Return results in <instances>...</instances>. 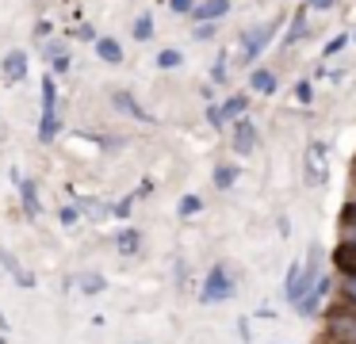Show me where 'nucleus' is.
<instances>
[{
	"instance_id": "obj_1",
	"label": "nucleus",
	"mask_w": 356,
	"mask_h": 344,
	"mask_svg": "<svg viewBox=\"0 0 356 344\" xmlns=\"http://www.w3.org/2000/svg\"><path fill=\"white\" fill-rule=\"evenodd\" d=\"M276 27H280L276 19H264V23H257L253 31H245V50H241V61H253L257 54L268 46V38L276 35Z\"/></svg>"
},
{
	"instance_id": "obj_2",
	"label": "nucleus",
	"mask_w": 356,
	"mask_h": 344,
	"mask_svg": "<svg viewBox=\"0 0 356 344\" xmlns=\"http://www.w3.org/2000/svg\"><path fill=\"white\" fill-rule=\"evenodd\" d=\"M230 295H234L230 275H226L222 268H215V272L207 275V287H203V302H218V298H230Z\"/></svg>"
},
{
	"instance_id": "obj_3",
	"label": "nucleus",
	"mask_w": 356,
	"mask_h": 344,
	"mask_svg": "<svg viewBox=\"0 0 356 344\" xmlns=\"http://www.w3.org/2000/svg\"><path fill=\"white\" fill-rule=\"evenodd\" d=\"M307 180L310 183H322L325 180V145L322 142H310L307 145Z\"/></svg>"
},
{
	"instance_id": "obj_4",
	"label": "nucleus",
	"mask_w": 356,
	"mask_h": 344,
	"mask_svg": "<svg viewBox=\"0 0 356 344\" xmlns=\"http://www.w3.org/2000/svg\"><path fill=\"white\" fill-rule=\"evenodd\" d=\"M24 76H27V54L24 50H8L4 54V81L16 84V81H24Z\"/></svg>"
},
{
	"instance_id": "obj_5",
	"label": "nucleus",
	"mask_w": 356,
	"mask_h": 344,
	"mask_svg": "<svg viewBox=\"0 0 356 344\" xmlns=\"http://www.w3.org/2000/svg\"><path fill=\"white\" fill-rule=\"evenodd\" d=\"M253 145H257L253 122H238V126H234V149H238V153H253Z\"/></svg>"
},
{
	"instance_id": "obj_6",
	"label": "nucleus",
	"mask_w": 356,
	"mask_h": 344,
	"mask_svg": "<svg viewBox=\"0 0 356 344\" xmlns=\"http://www.w3.org/2000/svg\"><path fill=\"white\" fill-rule=\"evenodd\" d=\"M111 99H115V107H119V111H123V115H134V119L149 122V111H146V107H138V99H134L131 92H115V96H111Z\"/></svg>"
},
{
	"instance_id": "obj_7",
	"label": "nucleus",
	"mask_w": 356,
	"mask_h": 344,
	"mask_svg": "<svg viewBox=\"0 0 356 344\" xmlns=\"http://www.w3.org/2000/svg\"><path fill=\"white\" fill-rule=\"evenodd\" d=\"M230 12V4L226 0H203V4H195V19H203V23H211V19H218V15H226Z\"/></svg>"
},
{
	"instance_id": "obj_8",
	"label": "nucleus",
	"mask_w": 356,
	"mask_h": 344,
	"mask_svg": "<svg viewBox=\"0 0 356 344\" xmlns=\"http://www.w3.org/2000/svg\"><path fill=\"white\" fill-rule=\"evenodd\" d=\"M96 54H100L104 61H111V65H119V61H123V50H119L115 38H96Z\"/></svg>"
},
{
	"instance_id": "obj_9",
	"label": "nucleus",
	"mask_w": 356,
	"mask_h": 344,
	"mask_svg": "<svg viewBox=\"0 0 356 344\" xmlns=\"http://www.w3.org/2000/svg\"><path fill=\"white\" fill-rule=\"evenodd\" d=\"M322 295H325V279H318L314 287H310L307 295H302L299 310H302V313H314V310H318V302H322Z\"/></svg>"
},
{
	"instance_id": "obj_10",
	"label": "nucleus",
	"mask_w": 356,
	"mask_h": 344,
	"mask_svg": "<svg viewBox=\"0 0 356 344\" xmlns=\"http://www.w3.org/2000/svg\"><path fill=\"white\" fill-rule=\"evenodd\" d=\"M337 268L345 275H356V245H341L337 249Z\"/></svg>"
},
{
	"instance_id": "obj_11",
	"label": "nucleus",
	"mask_w": 356,
	"mask_h": 344,
	"mask_svg": "<svg viewBox=\"0 0 356 344\" xmlns=\"http://www.w3.org/2000/svg\"><path fill=\"white\" fill-rule=\"evenodd\" d=\"M42 115H58V92H54V81H42Z\"/></svg>"
},
{
	"instance_id": "obj_12",
	"label": "nucleus",
	"mask_w": 356,
	"mask_h": 344,
	"mask_svg": "<svg viewBox=\"0 0 356 344\" xmlns=\"http://www.w3.org/2000/svg\"><path fill=\"white\" fill-rule=\"evenodd\" d=\"M19 191H24V211L31 214V218H39V195H35V183L24 180V183H19Z\"/></svg>"
},
{
	"instance_id": "obj_13",
	"label": "nucleus",
	"mask_w": 356,
	"mask_h": 344,
	"mask_svg": "<svg viewBox=\"0 0 356 344\" xmlns=\"http://www.w3.org/2000/svg\"><path fill=\"white\" fill-rule=\"evenodd\" d=\"M77 283L81 290H85V295H96V290H104V275H96V272H85V275H77Z\"/></svg>"
},
{
	"instance_id": "obj_14",
	"label": "nucleus",
	"mask_w": 356,
	"mask_h": 344,
	"mask_svg": "<svg viewBox=\"0 0 356 344\" xmlns=\"http://www.w3.org/2000/svg\"><path fill=\"white\" fill-rule=\"evenodd\" d=\"M302 35H307V12H295V19H291V27H287V38H284V42L291 46V42H299Z\"/></svg>"
},
{
	"instance_id": "obj_15",
	"label": "nucleus",
	"mask_w": 356,
	"mask_h": 344,
	"mask_svg": "<svg viewBox=\"0 0 356 344\" xmlns=\"http://www.w3.org/2000/svg\"><path fill=\"white\" fill-rule=\"evenodd\" d=\"M245 107H249L245 96H230V99H226V107H218V111H222V122H226V119H238Z\"/></svg>"
},
{
	"instance_id": "obj_16",
	"label": "nucleus",
	"mask_w": 356,
	"mask_h": 344,
	"mask_svg": "<svg viewBox=\"0 0 356 344\" xmlns=\"http://www.w3.org/2000/svg\"><path fill=\"white\" fill-rule=\"evenodd\" d=\"M234 180H238V168H234V165H218V168H215V188H218V191H226Z\"/></svg>"
},
{
	"instance_id": "obj_17",
	"label": "nucleus",
	"mask_w": 356,
	"mask_h": 344,
	"mask_svg": "<svg viewBox=\"0 0 356 344\" xmlns=\"http://www.w3.org/2000/svg\"><path fill=\"white\" fill-rule=\"evenodd\" d=\"M249 84H253L257 92H272V88H276V76H272L268 69H257V73H253V81H249Z\"/></svg>"
},
{
	"instance_id": "obj_18",
	"label": "nucleus",
	"mask_w": 356,
	"mask_h": 344,
	"mask_svg": "<svg viewBox=\"0 0 356 344\" xmlns=\"http://www.w3.org/2000/svg\"><path fill=\"white\" fill-rule=\"evenodd\" d=\"M119 249H123L127 256H131V252L138 249V234H134V229H123V234H119Z\"/></svg>"
},
{
	"instance_id": "obj_19",
	"label": "nucleus",
	"mask_w": 356,
	"mask_h": 344,
	"mask_svg": "<svg viewBox=\"0 0 356 344\" xmlns=\"http://www.w3.org/2000/svg\"><path fill=\"white\" fill-rule=\"evenodd\" d=\"M149 31H154V19H149V15L142 12L138 19H134V38H149Z\"/></svg>"
},
{
	"instance_id": "obj_20",
	"label": "nucleus",
	"mask_w": 356,
	"mask_h": 344,
	"mask_svg": "<svg viewBox=\"0 0 356 344\" xmlns=\"http://www.w3.org/2000/svg\"><path fill=\"white\" fill-rule=\"evenodd\" d=\"M180 61H184V58H180L177 50H161V54H157V65H161V69H177Z\"/></svg>"
},
{
	"instance_id": "obj_21",
	"label": "nucleus",
	"mask_w": 356,
	"mask_h": 344,
	"mask_svg": "<svg viewBox=\"0 0 356 344\" xmlns=\"http://www.w3.org/2000/svg\"><path fill=\"white\" fill-rule=\"evenodd\" d=\"M226 76H230V73H226V54H218V61H215V69H211V81H215V84H222V81H226Z\"/></svg>"
},
{
	"instance_id": "obj_22",
	"label": "nucleus",
	"mask_w": 356,
	"mask_h": 344,
	"mask_svg": "<svg viewBox=\"0 0 356 344\" xmlns=\"http://www.w3.org/2000/svg\"><path fill=\"white\" fill-rule=\"evenodd\" d=\"M195 211H200V195H184V199H180V214H184V218H188V214H195Z\"/></svg>"
},
{
	"instance_id": "obj_23",
	"label": "nucleus",
	"mask_w": 356,
	"mask_h": 344,
	"mask_svg": "<svg viewBox=\"0 0 356 344\" xmlns=\"http://www.w3.org/2000/svg\"><path fill=\"white\" fill-rule=\"evenodd\" d=\"M345 226L356 234V203H348V206H345Z\"/></svg>"
},
{
	"instance_id": "obj_24",
	"label": "nucleus",
	"mask_w": 356,
	"mask_h": 344,
	"mask_svg": "<svg viewBox=\"0 0 356 344\" xmlns=\"http://www.w3.org/2000/svg\"><path fill=\"white\" fill-rule=\"evenodd\" d=\"M62 226H77V211L73 206H62Z\"/></svg>"
},
{
	"instance_id": "obj_25",
	"label": "nucleus",
	"mask_w": 356,
	"mask_h": 344,
	"mask_svg": "<svg viewBox=\"0 0 356 344\" xmlns=\"http://www.w3.org/2000/svg\"><path fill=\"white\" fill-rule=\"evenodd\" d=\"M345 42H348V35H337L330 46H325V54H337V50H345Z\"/></svg>"
},
{
	"instance_id": "obj_26",
	"label": "nucleus",
	"mask_w": 356,
	"mask_h": 344,
	"mask_svg": "<svg viewBox=\"0 0 356 344\" xmlns=\"http://www.w3.org/2000/svg\"><path fill=\"white\" fill-rule=\"evenodd\" d=\"M295 96H299V99H302V104H310V84H307V81H302V84H299V88H295Z\"/></svg>"
},
{
	"instance_id": "obj_27",
	"label": "nucleus",
	"mask_w": 356,
	"mask_h": 344,
	"mask_svg": "<svg viewBox=\"0 0 356 344\" xmlns=\"http://www.w3.org/2000/svg\"><path fill=\"white\" fill-rule=\"evenodd\" d=\"M195 0H172V12H192Z\"/></svg>"
},
{
	"instance_id": "obj_28",
	"label": "nucleus",
	"mask_w": 356,
	"mask_h": 344,
	"mask_svg": "<svg viewBox=\"0 0 356 344\" xmlns=\"http://www.w3.org/2000/svg\"><path fill=\"white\" fill-rule=\"evenodd\" d=\"M345 295L356 302V275H348V287H345Z\"/></svg>"
},
{
	"instance_id": "obj_29",
	"label": "nucleus",
	"mask_w": 356,
	"mask_h": 344,
	"mask_svg": "<svg viewBox=\"0 0 356 344\" xmlns=\"http://www.w3.org/2000/svg\"><path fill=\"white\" fill-rule=\"evenodd\" d=\"M307 4H310V8H318V12H325V8L333 4V0H307Z\"/></svg>"
}]
</instances>
